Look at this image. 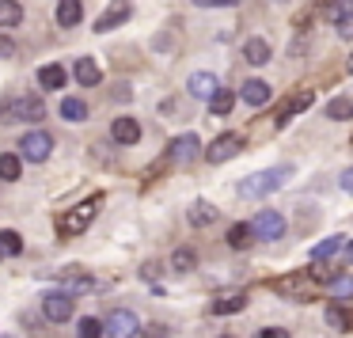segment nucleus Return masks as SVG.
<instances>
[{
  "mask_svg": "<svg viewBox=\"0 0 353 338\" xmlns=\"http://www.w3.org/2000/svg\"><path fill=\"white\" fill-rule=\"evenodd\" d=\"M50 152H54V137H50V133L31 130V133H23V137H19V156H23V160H31V163H46V160H50Z\"/></svg>",
  "mask_w": 353,
  "mask_h": 338,
  "instance_id": "7ed1b4c3",
  "label": "nucleus"
},
{
  "mask_svg": "<svg viewBox=\"0 0 353 338\" xmlns=\"http://www.w3.org/2000/svg\"><path fill=\"white\" fill-rule=\"evenodd\" d=\"M243 61H247V65H266V61H270V42H266V39H247Z\"/></svg>",
  "mask_w": 353,
  "mask_h": 338,
  "instance_id": "a211bd4d",
  "label": "nucleus"
},
{
  "mask_svg": "<svg viewBox=\"0 0 353 338\" xmlns=\"http://www.w3.org/2000/svg\"><path fill=\"white\" fill-rule=\"evenodd\" d=\"M110 137H114V145H137V141H141V122H137V118H130V115L114 118Z\"/></svg>",
  "mask_w": 353,
  "mask_h": 338,
  "instance_id": "9d476101",
  "label": "nucleus"
},
{
  "mask_svg": "<svg viewBox=\"0 0 353 338\" xmlns=\"http://www.w3.org/2000/svg\"><path fill=\"white\" fill-rule=\"evenodd\" d=\"M259 338H289V330H285V327H262Z\"/></svg>",
  "mask_w": 353,
  "mask_h": 338,
  "instance_id": "e433bc0d",
  "label": "nucleus"
},
{
  "mask_svg": "<svg viewBox=\"0 0 353 338\" xmlns=\"http://www.w3.org/2000/svg\"><path fill=\"white\" fill-rule=\"evenodd\" d=\"M186 221H190L194 228H205V224L216 221V209L209 206V201H194V206L186 209Z\"/></svg>",
  "mask_w": 353,
  "mask_h": 338,
  "instance_id": "6ab92c4d",
  "label": "nucleus"
},
{
  "mask_svg": "<svg viewBox=\"0 0 353 338\" xmlns=\"http://www.w3.org/2000/svg\"><path fill=\"white\" fill-rule=\"evenodd\" d=\"M72 297H77L72 289H50L46 297H42V315H46L50 323L72 319Z\"/></svg>",
  "mask_w": 353,
  "mask_h": 338,
  "instance_id": "20e7f679",
  "label": "nucleus"
},
{
  "mask_svg": "<svg viewBox=\"0 0 353 338\" xmlns=\"http://www.w3.org/2000/svg\"><path fill=\"white\" fill-rule=\"evenodd\" d=\"M327 19H330V23H345V19H353V0H330V4H327Z\"/></svg>",
  "mask_w": 353,
  "mask_h": 338,
  "instance_id": "cd10ccee",
  "label": "nucleus"
},
{
  "mask_svg": "<svg viewBox=\"0 0 353 338\" xmlns=\"http://www.w3.org/2000/svg\"><path fill=\"white\" fill-rule=\"evenodd\" d=\"M243 304H247V297H243V292H232V297L213 300V315H232V312H243Z\"/></svg>",
  "mask_w": 353,
  "mask_h": 338,
  "instance_id": "a878e982",
  "label": "nucleus"
},
{
  "mask_svg": "<svg viewBox=\"0 0 353 338\" xmlns=\"http://www.w3.org/2000/svg\"><path fill=\"white\" fill-rule=\"evenodd\" d=\"M307 277H312V281H327V285H330L338 274H334L330 266H323V262H319V266H312V270H307Z\"/></svg>",
  "mask_w": 353,
  "mask_h": 338,
  "instance_id": "72a5a7b5",
  "label": "nucleus"
},
{
  "mask_svg": "<svg viewBox=\"0 0 353 338\" xmlns=\"http://www.w3.org/2000/svg\"><path fill=\"white\" fill-rule=\"evenodd\" d=\"M198 152H201V141L194 137V133H183V137H175V141H171V160H175V163L194 160Z\"/></svg>",
  "mask_w": 353,
  "mask_h": 338,
  "instance_id": "f8f14e48",
  "label": "nucleus"
},
{
  "mask_svg": "<svg viewBox=\"0 0 353 338\" xmlns=\"http://www.w3.org/2000/svg\"><path fill=\"white\" fill-rule=\"evenodd\" d=\"M72 77H77V84H84V88H95L103 80V72H99V65L92 61V57H80L77 65H72Z\"/></svg>",
  "mask_w": 353,
  "mask_h": 338,
  "instance_id": "2eb2a0df",
  "label": "nucleus"
},
{
  "mask_svg": "<svg viewBox=\"0 0 353 338\" xmlns=\"http://www.w3.org/2000/svg\"><path fill=\"white\" fill-rule=\"evenodd\" d=\"M12 54H16V42L8 34H0V57H12Z\"/></svg>",
  "mask_w": 353,
  "mask_h": 338,
  "instance_id": "4c0bfd02",
  "label": "nucleus"
},
{
  "mask_svg": "<svg viewBox=\"0 0 353 338\" xmlns=\"http://www.w3.org/2000/svg\"><path fill=\"white\" fill-rule=\"evenodd\" d=\"M171 270H175V274H190L194 270V251L190 247H179V251L171 255Z\"/></svg>",
  "mask_w": 353,
  "mask_h": 338,
  "instance_id": "7c9ffc66",
  "label": "nucleus"
},
{
  "mask_svg": "<svg viewBox=\"0 0 353 338\" xmlns=\"http://www.w3.org/2000/svg\"><path fill=\"white\" fill-rule=\"evenodd\" d=\"M312 107V92H296L292 99L281 103V115H277V126H289L296 115H304V110Z\"/></svg>",
  "mask_w": 353,
  "mask_h": 338,
  "instance_id": "9b49d317",
  "label": "nucleus"
},
{
  "mask_svg": "<svg viewBox=\"0 0 353 338\" xmlns=\"http://www.w3.org/2000/svg\"><path fill=\"white\" fill-rule=\"evenodd\" d=\"M345 255H350V259H353V243H350V247H345Z\"/></svg>",
  "mask_w": 353,
  "mask_h": 338,
  "instance_id": "a19ab883",
  "label": "nucleus"
},
{
  "mask_svg": "<svg viewBox=\"0 0 353 338\" xmlns=\"http://www.w3.org/2000/svg\"><path fill=\"white\" fill-rule=\"evenodd\" d=\"M77 335H80V338H103L107 330H103V323H99V319H92V315H84V319L77 323Z\"/></svg>",
  "mask_w": 353,
  "mask_h": 338,
  "instance_id": "473e14b6",
  "label": "nucleus"
},
{
  "mask_svg": "<svg viewBox=\"0 0 353 338\" xmlns=\"http://www.w3.org/2000/svg\"><path fill=\"white\" fill-rule=\"evenodd\" d=\"M19 171H23V168H19V156H16V152H4V156H0V179H4V183H16Z\"/></svg>",
  "mask_w": 353,
  "mask_h": 338,
  "instance_id": "c756f323",
  "label": "nucleus"
},
{
  "mask_svg": "<svg viewBox=\"0 0 353 338\" xmlns=\"http://www.w3.org/2000/svg\"><path fill=\"white\" fill-rule=\"evenodd\" d=\"M141 335H145V338H168V327L152 323V327H141Z\"/></svg>",
  "mask_w": 353,
  "mask_h": 338,
  "instance_id": "c9c22d12",
  "label": "nucleus"
},
{
  "mask_svg": "<svg viewBox=\"0 0 353 338\" xmlns=\"http://www.w3.org/2000/svg\"><path fill=\"white\" fill-rule=\"evenodd\" d=\"M345 69H350V72H353V54H350V61H345Z\"/></svg>",
  "mask_w": 353,
  "mask_h": 338,
  "instance_id": "ea45409f",
  "label": "nucleus"
},
{
  "mask_svg": "<svg viewBox=\"0 0 353 338\" xmlns=\"http://www.w3.org/2000/svg\"><path fill=\"white\" fill-rule=\"evenodd\" d=\"M23 23V8H19L16 0H0V27L4 31H12V27Z\"/></svg>",
  "mask_w": 353,
  "mask_h": 338,
  "instance_id": "5701e85b",
  "label": "nucleus"
},
{
  "mask_svg": "<svg viewBox=\"0 0 353 338\" xmlns=\"http://www.w3.org/2000/svg\"><path fill=\"white\" fill-rule=\"evenodd\" d=\"M327 323L338 330V335H345V330H353V312L342 304H327Z\"/></svg>",
  "mask_w": 353,
  "mask_h": 338,
  "instance_id": "f3484780",
  "label": "nucleus"
},
{
  "mask_svg": "<svg viewBox=\"0 0 353 338\" xmlns=\"http://www.w3.org/2000/svg\"><path fill=\"white\" fill-rule=\"evenodd\" d=\"M251 239H254V228H251V224H232V228H228V247H236V251L251 247Z\"/></svg>",
  "mask_w": 353,
  "mask_h": 338,
  "instance_id": "393cba45",
  "label": "nucleus"
},
{
  "mask_svg": "<svg viewBox=\"0 0 353 338\" xmlns=\"http://www.w3.org/2000/svg\"><path fill=\"white\" fill-rule=\"evenodd\" d=\"M216 88H221V84H216V77H213V72H194V77H190V95H194V99H213V95H216Z\"/></svg>",
  "mask_w": 353,
  "mask_h": 338,
  "instance_id": "4468645a",
  "label": "nucleus"
},
{
  "mask_svg": "<svg viewBox=\"0 0 353 338\" xmlns=\"http://www.w3.org/2000/svg\"><path fill=\"white\" fill-rule=\"evenodd\" d=\"M232 107H236V95H232V88H216V95L209 99V115L224 118Z\"/></svg>",
  "mask_w": 353,
  "mask_h": 338,
  "instance_id": "b1692460",
  "label": "nucleus"
},
{
  "mask_svg": "<svg viewBox=\"0 0 353 338\" xmlns=\"http://www.w3.org/2000/svg\"><path fill=\"white\" fill-rule=\"evenodd\" d=\"M330 297H338V300H353V277H350V274H338L334 281H330Z\"/></svg>",
  "mask_w": 353,
  "mask_h": 338,
  "instance_id": "2f4dec72",
  "label": "nucleus"
},
{
  "mask_svg": "<svg viewBox=\"0 0 353 338\" xmlns=\"http://www.w3.org/2000/svg\"><path fill=\"white\" fill-rule=\"evenodd\" d=\"M323 115H327L330 122H350V118H353V99L338 95V99H330V103H327V110H323Z\"/></svg>",
  "mask_w": 353,
  "mask_h": 338,
  "instance_id": "4be33fe9",
  "label": "nucleus"
},
{
  "mask_svg": "<svg viewBox=\"0 0 353 338\" xmlns=\"http://www.w3.org/2000/svg\"><path fill=\"white\" fill-rule=\"evenodd\" d=\"M251 228H254L259 239H277V236H285V217L274 213V209H262V213L251 221Z\"/></svg>",
  "mask_w": 353,
  "mask_h": 338,
  "instance_id": "6e6552de",
  "label": "nucleus"
},
{
  "mask_svg": "<svg viewBox=\"0 0 353 338\" xmlns=\"http://www.w3.org/2000/svg\"><path fill=\"white\" fill-rule=\"evenodd\" d=\"M19 251H23V236L12 232V228H4L0 232V259H4V255H19Z\"/></svg>",
  "mask_w": 353,
  "mask_h": 338,
  "instance_id": "c85d7f7f",
  "label": "nucleus"
},
{
  "mask_svg": "<svg viewBox=\"0 0 353 338\" xmlns=\"http://www.w3.org/2000/svg\"><path fill=\"white\" fill-rule=\"evenodd\" d=\"M4 118H23V122H42L46 118V107H42V99H34V95H16V99L4 107Z\"/></svg>",
  "mask_w": 353,
  "mask_h": 338,
  "instance_id": "423d86ee",
  "label": "nucleus"
},
{
  "mask_svg": "<svg viewBox=\"0 0 353 338\" xmlns=\"http://www.w3.org/2000/svg\"><path fill=\"white\" fill-rule=\"evenodd\" d=\"M221 338H228V335H221Z\"/></svg>",
  "mask_w": 353,
  "mask_h": 338,
  "instance_id": "79ce46f5",
  "label": "nucleus"
},
{
  "mask_svg": "<svg viewBox=\"0 0 353 338\" xmlns=\"http://www.w3.org/2000/svg\"><path fill=\"white\" fill-rule=\"evenodd\" d=\"M198 8H232V4H239V0H194Z\"/></svg>",
  "mask_w": 353,
  "mask_h": 338,
  "instance_id": "f704fd0d",
  "label": "nucleus"
},
{
  "mask_svg": "<svg viewBox=\"0 0 353 338\" xmlns=\"http://www.w3.org/2000/svg\"><path fill=\"white\" fill-rule=\"evenodd\" d=\"M338 186H342L345 194H353V168H350V171H342V179H338Z\"/></svg>",
  "mask_w": 353,
  "mask_h": 338,
  "instance_id": "58836bf2",
  "label": "nucleus"
},
{
  "mask_svg": "<svg viewBox=\"0 0 353 338\" xmlns=\"http://www.w3.org/2000/svg\"><path fill=\"white\" fill-rule=\"evenodd\" d=\"M95 213H99V198H88L84 206L69 209V213L57 221V228H61V236H80V232H84L88 224L95 221Z\"/></svg>",
  "mask_w": 353,
  "mask_h": 338,
  "instance_id": "f03ea898",
  "label": "nucleus"
},
{
  "mask_svg": "<svg viewBox=\"0 0 353 338\" xmlns=\"http://www.w3.org/2000/svg\"><path fill=\"white\" fill-rule=\"evenodd\" d=\"M65 80H69V77H65L61 65H42V69H39V84L46 88V92H61Z\"/></svg>",
  "mask_w": 353,
  "mask_h": 338,
  "instance_id": "dca6fc26",
  "label": "nucleus"
},
{
  "mask_svg": "<svg viewBox=\"0 0 353 338\" xmlns=\"http://www.w3.org/2000/svg\"><path fill=\"white\" fill-rule=\"evenodd\" d=\"M292 171L289 168H270V171H259V175H247L243 183H239V194L243 198H266V194L281 190L285 183H289Z\"/></svg>",
  "mask_w": 353,
  "mask_h": 338,
  "instance_id": "f257e3e1",
  "label": "nucleus"
},
{
  "mask_svg": "<svg viewBox=\"0 0 353 338\" xmlns=\"http://www.w3.org/2000/svg\"><path fill=\"white\" fill-rule=\"evenodd\" d=\"M239 148H243V137H239V133H221V137L205 148V160L209 163H224V160H232Z\"/></svg>",
  "mask_w": 353,
  "mask_h": 338,
  "instance_id": "0eeeda50",
  "label": "nucleus"
},
{
  "mask_svg": "<svg viewBox=\"0 0 353 338\" xmlns=\"http://www.w3.org/2000/svg\"><path fill=\"white\" fill-rule=\"evenodd\" d=\"M80 16H84V4H80V0H61V4H57V23L61 27H77Z\"/></svg>",
  "mask_w": 353,
  "mask_h": 338,
  "instance_id": "412c9836",
  "label": "nucleus"
},
{
  "mask_svg": "<svg viewBox=\"0 0 353 338\" xmlns=\"http://www.w3.org/2000/svg\"><path fill=\"white\" fill-rule=\"evenodd\" d=\"M57 110H61L65 122H84V118H88V103H84V99H77V95H65Z\"/></svg>",
  "mask_w": 353,
  "mask_h": 338,
  "instance_id": "aec40b11",
  "label": "nucleus"
},
{
  "mask_svg": "<svg viewBox=\"0 0 353 338\" xmlns=\"http://www.w3.org/2000/svg\"><path fill=\"white\" fill-rule=\"evenodd\" d=\"M342 247H345V243H342V236H327L323 243H315V247H312V259H315V262H327L330 255L342 251Z\"/></svg>",
  "mask_w": 353,
  "mask_h": 338,
  "instance_id": "bb28decb",
  "label": "nucleus"
},
{
  "mask_svg": "<svg viewBox=\"0 0 353 338\" xmlns=\"http://www.w3.org/2000/svg\"><path fill=\"white\" fill-rule=\"evenodd\" d=\"M130 16H133L130 0H118V4H110V8L99 16V23H95V31H99V34H107V31H114V27H122Z\"/></svg>",
  "mask_w": 353,
  "mask_h": 338,
  "instance_id": "1a4fd4ad",
  "label": "nucleus"
},
{
  "mask_svg": "<svg viewBox=\"0 0 353 338\" xmlns=\"http://www.w3.org/2000/svg\"><path fill=\"white\" fill-rule=\"evenodd\" d=\"M270 95H274V92H270V84H266V80H247V84H243V92H239V99H243L247 107H266V103H270Z\"/></svg>",
  "mask_w": 353,
  "mask_h": 338,
  "instance_id": "ddd939ff",
  "label": "nucleus"
},
{
  "mask_svg": "<svg viewBox=\"0 0 353 338\" xmlns=\"http://www.w3.org/2000/svg\"><path fill=\"white\" fill-rule=\"evenodd\" d=\"M103 330H107V338H137L141 335V319L133 312H125V308H118V312L107 315Z\"/></svg>",
  "mask_w": 353,
  "mask_h": 338,
  "instance_id": "39448f33",
  "label": "nucleus"
}]
</instances>
